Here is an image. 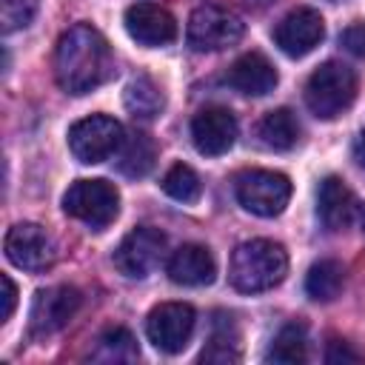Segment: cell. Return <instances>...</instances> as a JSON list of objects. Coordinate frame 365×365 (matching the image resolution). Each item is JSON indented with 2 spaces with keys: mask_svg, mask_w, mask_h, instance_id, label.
Instances as JSON below:
<instances>
[{
  "mask_svg": "<svg viewBox=\"0 0 365 365\" xmlns=\"http://www.w3.org/2000/svg\"><path fill=\"white\" fill-rule=\"evenodd\" d=\"M237 140V117L225 106H208L191 120V143L200 154H225Z\"/></svg>",
  "mask_w": 365,
  "mask_h": 365,
  "instance_id": "obj_13",
  "label": "cell"
},
{
  "mask_svg": "<svg viewBox=\"0 0 365 365\" xmlns=\"http://www.w3.org/2000/svg\"><path fill=\"white\" fill-rule=\"evenodd\" d=\"M234 194L240 205L257 217H277L285 211L291 200V180L279 171L248 168L240 171L234 180Z\"/></svg>",
  "mask_w": 365,
  "mask_h": 365,
  "instance_id": "obj_5",
  "label": "cell"
},
{
  "mask_svg": "<svg viewBox=\"0 0 365 365\" xmlns=\"http://www.w3.org/2000/svg\"><path fill=\"white\" fill-rule=\"evenodd\" d=\"M163 106H165L163 91H160V86L151 77H137V80H131L125 86V108L134 117L154 120L163 111Z\"/></svg>",
  "mask_w": 365,
  "mask_h": 365,
  "instance_id": "obj_24",
  "label": "cell"
},
{
  "mask_svg": "<svg viewBox=\"0 0 365 365\" xmlns=\"http://www.w3.org/2000/svg\"><path fill=\"white\" fill-rule=\"evenodd\" d=\"M14 305H17V288H14L11 277H9V274H3V314H0V319H3V322L14 314Z\"/></svg>",
  "mask_w": 365,
  "mask_h": 365,
  "instance_id": "obj_29",
  "label": "cell"
},
{
  "mask_svg": "<svg viewBox=\"0 0 365 365\" xmlns=\"http://www.w3.org/2000/svg\"><path fill=\"white\" fill-rule=\"evenodd\" d=\"M165 254V234L151 225H140L123 237V242L114 251V268L123 277L143 279L148 277Z\"/></svg>",
  "mask_w": 365,
  "mask_h": 365,
  "instance_id": "obj_9",
  "label": "cell"
},
{
  "mask_svg": "<svg viewBox=\"0 0 365 365\" xmlns=\"http://www.w3.org/2000/svg\"><path fill=\"white\" fill-rule=\"evenodd\" d=\"M268 362H285V365H297L308 359V331L302 322H288L277 331L268 354Z\"/></svg>",
  "mask_w": 365,
  "mask_h": 365,
  "instance_id": "obj_22",
  "label": "cell"
},
{
  "mask_svg": "<svg viewBox=\"0 0 365 365\" xmlns=\"http://www.w3.org/2000/svg\"><path fill=\"white\" fill-rule=\"evenodd\" d=\"M288 274V254L274 240H248L234 248L228 279L242 294H259L279 285Z\"/></svg>",
  "mask_w": 365,
  "mask_h": 365,
  "instance_id": "obj_2",
  "label": "cell"
},
{
  "mask_svg": "<svg viewBox=\"0 0 365 365\" xmlns=\"http://www.w3.org/2000/svg\"><path fill=\"white\" fill-rule=\"evenodd\" d=\"M123 23H125V31L143 43V46H168L174 43L177 37V20L168 9L157 6V3H134L125 9L123 14Z\"/></svg>",
  "mask_w": 365,
  "mask_h": 365,
  "instance_id": "obj_14",
  "label": "cell"
},
{
  "mask_svg": "<svg viewBox=\"0 0 365 365\" xmlns=\"http://www.w3.org/2000/svg\"><path fill=\"white\" fill-rule=\"evenodd\" d=\"M362 231H365V211H362Z\"/></svg>",
  "mask_w": 365,
  "mask_h": 365,
  "instance_id": "obj_31",
  "label": "cell"
},
{
  "mask_svg": "<svg viewBox=\"0 0 365 365\" xmlns=\"http://www.w3.org/2000/svg\"><path fill=\"white\" fill-rule=\"evenodd\" d=\"M63 211L91 231H103L120 214V191L106 180H77L63 194Z\"/></svg>",
  "mask_w": 365,
  "mask_h": 365,
  "instance_id": "obj_4",
  "label": "cell"
},
{
  "mask_svg": "<svg viewBox=\"0 0 365 365\" xmlns=\"http://www.w3.org/2000/svg\"><path fill=\"white\" fill-rule=\"evenodd\" d=\"M339 43L354 54V57H362L365 60V23H354L342 31Z\"/></svg>",
  "mask_w": 365,
  "mask_h": 365,
  "instance_id": "obj_27",
  "label": "cell"
},
{
  "mask_svg": "<svg viewBox=\"0 0 365 365\" xmlns=\"http://www.w3.org/2000/svg\"><path fill=\"white\" fill-rule=\"evenodd\" d=\"M322 37H325V20L317 9L308 6L288 11L274 29V40L288 57H305L322 43Z\"/></svg>",
  "mask_w": 365,
  "mask_h": 365,
  "instance_id": "obj_12",
  "label": "cell"
},
{
  "mask_svg": "<svg viewBox=\"0 0 365 365\" xmlns=\"http://www.w3.org/2000/svg\"><path fill=\"white\" fill-rule=\"evenodd\" d=\"M277 80H279L277 77V68H274V63L262 51H245V54H240L231 63L228 74H225V83L234 91L248 94V97H262V94L274 91Z\"/></svg>",
  "mask_w": 365,
  "mask_h": 365,
  "instance_id": "obj_15",
  "label": "cell"
},
{
  "mask_svg": "<svg viewBox=\"0 0 365 365\" xmlns=\"http://www.w3.org/2000/svg\"><path fill=\"white\" fill-rule=\"evenodd\" d=\"M6 257L17 268L37 274V271L51 268L57 251H54V242H51V237L46 234L43 225H37V222H17L6 234Z\"/></svg>",
  "mask_w": 365,
  "mask_h": 365,
  "instance_id": "obj_11",
  "label": "cell"
},
{
  "mask_svg": "<svg viewBox=\"0 0 365 365\" xmlns=\"http://www.w3.org/2000/svg\"><path fill=\"white\" fill-rule=\"evenodd\" d=\"M91 356L100 362H131L140 356V351H137V339L128 328L111 325L97 336V348Z\"/></svg>",
  "mask_w": 365,
  "mask_h": 365,
  "instance_id": "obj_23",
  "label": "cell"
},
{
  "mask_svg": "<svg viewBox=\"0 0 365 365\" xmlns=\"http://www.w3.org/2000/svg\"><path fill=\"white\" fill-rule=\"evenodd\" d=\"M168 277L177 285H188V288H200V285H211L217 277V262L214 254L205 245L188 242L180 245L171 259H168Z\"/></svg>",
  "mask_w": 365,
  "mask_h": 365,
  "instance_id": "obj_16",
  "label": "cell"
},
{
  "mask_svg": "<svg viewBox=\"0 0 365 365\" xmlns=\"http://www.w3.org/2000/svg\"><path fill=\"white\" fill-rule=\"evenodd\" d=\"M202 362H237L240 359V331L231 314H217L208 348L200 354Z\"/></svg>",
  "mask_w": 365,
  "mask_h": 365,
  "instance_id": "obj_20",
  "label": "cell"
},
{
  "mask_svg": "<svg viewBox=\"0 0 365 365\" xmlns=\"http://www.w3.org/2000/svg\"><path fill=\"white\" fill-rule=\"evenodd\" d=\"M317 217L325 231H342L348 228L354 217V194L345 185L342 177H325L317 191Z\"/></svg>",
  "mask_w": 365,
  "mask_h": 365,
  "instance_id": "obj_17",
  "label": "cell"
},
{
  "mask_svg": "<svg viewBox=\"0 0 365 365\" xmlns=\"http://www.w3.org/2000/svg\"><path fill=\"white\" fill-rule=\"evenodd\" d=\"M123 137L125 131L114 117L91 114V117L77 120L68 128V148L80 163L91 165V163H103L111 154H117L123 145Z\"/></svg>",
  "mask_w": 365,
  "mask_h": 365,
  "instance_id": "obj_7",
  "label": "cell"
},
{
  "mask_svg": "<svg viewBox=\"0 0 365 365\" xmlns=\"http://www.w3.org/2000/svg\"><path fill=\"white\" fill-rule=\"evenodd\" d=\"M197 325V314L188 302H160L145 319L148 342L163 354H180Z\"/></svg>",
  "mask_w": 365,
  "mask_h": 365,
  "instance_id": "obj_8",
  "label": "cell"
},
{
  "mask_svg": "<svg viewBox=\"0 0 365 365\" xmlns=\"http://www.w3.org/2000/svg\"><path fill=\"white\" fill-rule=\"evenodd\" d=\"M356 97V74L336 60L322 63L305 83V106L319 120H336Z\"/></svg>",
  "mask_w": 365,
  "mask_h": 365,
  "instance_id": "obj_3",
  "label": "cell"
},
{
  "mask_svg": "<svg viewBox=\"0 0 365 365\" xmlns=\"http://www.w3.org/2000/svg\"><path fill=\"white\" fill-rule=\"evenodd\" d=\"M37 0H0V14H3V31L11 34L17 29H26L34 14H37Z\"/></svg>",
  "mask_w": 365,
  "mask_h": 365,
  "instance_id": "obj_26",
  "label": "cell"
},
{
  "mask_svg": "<svg viewBox=\"0 0 365 365\" xmlns=\"http://www.w3.org/2000/svg\"><path fill=\"white\" fill-rule=\"evenodd\" d=\"M242 31H245V26L234 11L214 6V3H205V6H197L191 11L185 37H188V46L194 51H222V48L240 43Z\"/></svg>",
  "mask_w": 365,
  "mask_h": 365,
  "instance_id": "obj_6",
  "label": "cell"
},
{
  "mask_svg": "<svg viewBox=\"0 0 365 365\" xmlns=\"http://www.w3.org/2000/svg\"><path fill=\"white\" fill-rule=\"evenodd\" d=\"M54 74L63 91L88 94L114 74V57L108 40L88 23H77L57 40Z\"/></svg>",
  "mask_w": 365,
  "mask_h": 365,
  "instance_id": "obj_1",
  "label": "cell"
},
{
  "mask_svg": "<svg viewBox=\"0 0 365 365\" xmlns=\"http://www.w3.org/2000/svg\"><path fill=\"white\" fill-rule=\"evenodd\" d=\"M83 294L74 285H54L34 294L31 311H29V331L31 336H51L60 328L71 322V317L80 311Z\"/></svg>",
  "mask_w": 365,
  "mask_h": 365,
  "instance_id": "obj_10",
  "label": "cell"
},
{
  "mask_svg": "<svg viewBox=\"0 0 365 365\" xmlns=\"http://www.w3.org/2000/svg\"><path fill=\"white\" fill-rule=\"evenodd\" d=\"M359 359H362V354H359V351H354L348 342H342V339H331V342H328L325 362L336 365V362H359Z\"/></svg>",
  "mask_w": 365,
  "mask_h": 365,
  "instance_id": "obj_28",
  "label": "cell"
},
{
  "mask_svg": "<svg viewBox=\"0 0 365 365\" xmlns=\"http://www.w3.org/2000/svg\"><path fill=\"white\" fill-rule=\"evenodd\" d=\"M257 134H259L262 145H268L274 151H288L299 140V123L288 108H274L259 120Z\"/></svg>",
  "mask_w": 365,
  "mask_h": 365,
  "instance_id": "obj_19",
  "label": "cell"
},
{
  "mask_svg": "<svg viewBox=\"0 0 365 365\" xmlns=\"http://www.w3.org/2000/svg\"><path fill=\"white\" fill-rule=\"evenodd\" d=\"M157 163V145L145 131H131L123 137L117 168L125 177H145Z\"/></svg>",
  "mask_w": 365,
  "mask_h": 365,
  "instance_id": "obj_18",
  "label": "cell"
},
{
  "mask_svg": "<svg viewBox=\"0 0 365 365\" xmlns=\"http://www.w3.org/2000/svg\"><path fill=\"white\" fill-rule=\"evenodd\" d=\"M354 154H356V163L365 168V128L359 131V137H356V143H354Z\"/></svg>",
  "mask_w": 365,
  "mask_h": 365,
  "instance_id": "obj_30",
  "label": "cell"
},
{
  "mask_svg": "<svg viewBox=\"0 0 365 365\" xmlns=\"http://www.w3.org/2000/svg\"><path fill=\"white\" fill-rule=\"evenodd\" d=\"M163 191L177 202H197L202 194V182L191 165L174 163L163 177Z\"/></svg>",
  "mask_w": 365,
  "mask_h": 365,
  "instance_id": "obj_25",
  "label": "cell"
},
{
  "mask_svg": "<svg viewBox=\"0 0 365 365\" xmlns=\"http://www.w3.org/2000/svg\"><path fill=\"white\" fill-rule=\"evenodd\" d=\"M345 282V271L336 259H319L305 274V294L317 302H331L339 297Z\"/></svg>",
  "mask_w": 365,
  "mask_h": 365,
  "instance_id": "obj_21",
  "label": "cell"
}]
</instances>
